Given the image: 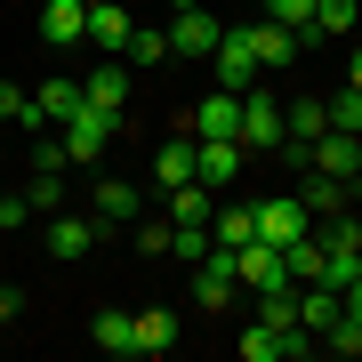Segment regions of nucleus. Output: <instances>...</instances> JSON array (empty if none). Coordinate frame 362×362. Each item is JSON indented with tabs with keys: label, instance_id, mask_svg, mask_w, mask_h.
Returning a JSON list of instances; mask_svg holds the SVG:
<instances>
[{
	"label": "nucleus",
	"instance_id": "c9c22d12",
	"mask_svg": "<svg viewBox=\"0 0 362 362\" xmlns=\"http://www.w3.org/2000/svg\"><path fill=\"white\" fill-rule=\"evenodd\" d=\"M338 306H346V314H354V322H362V274H354V282H346V290H338Z\"/></svg>",
	"mask_w": 362,
	"mask_h": 362
},
{
	"label": "nucleus",
	"instance_id": "6e6552de",
	"mask_svg": "<svg viewBox=\"0 0 362 362\" xmlns=\"http://www.w3.org/2000/svg\"><path fill=\"white\" fill-rule=\"evenodd\" d=\"M89 209H97V226H137V218H145V194H137L129 177H97Z\"/></svg>",
	"mask_w": 362,
	"mask_h": 362
},
{
	"label": "nucleus",
	"instance_id": "473e14b6",
	"mask_svg": "<svg viewBox=\"0 0 362 362\" xmlns=\"http://www.w3.org/2000/svg\"><path fill=\"white\" fill-rule=\"evenodd\" d=\"M266 16H274V25H290V33H298V25H314V0H266Z\"/></svg>",
	"mask_w": 362,
	"mask_h": 362
},
{
	"label": "nucleus",
	"instance_id": "f03ea898",
	"mask_svg": "<svg viewBox=\"0 0 362 362\" xmlns=\"http://www.w3.org/2000/svg\"><path fill=\"white\" fill-rule=\"evenodd\" d=\"M209 65H218V89H258V49H250V25H233L218 33V49H209Z\"/></svg>",
	"mask_w": 362,
	"mask_h": 362
},
{
	"label": "nucleus",
	"instance_id": "c85d7f7f",
	"mask_svg": "<svg viewBox=\"0 0 362 362\" xmlns=\"http://www.w3.org/2000/svg\"><path fill=\"white\" fill-rule=\"evenodd\" d=\"M25 202H33V209H65V169H33Z\"/></svg>",
	"mask_w": 362,
	"mask_h": 362
},
{
	"label": "nucleus",
	"instance_id": "1a4fd4ad",
	"mask_svg": "<svg viewBox=\"0 0 362 362\" xmlns=\"http://www.w3.org/2000/svg\"><path fill=\"white\" fill-rule=\"evenodd\" d=\"M218 16H202V8H177V16H169V57H209V49H218Z\"/></svg>",
	"mask_w": 362,
	"mask_h": 362
},
{
	"label": "nucleus",
	"instance_id": "6ab92c4d",
	"mask_svg": "<svg viewBox=\"0 0 362 362\" xmlns=\"http://www.w3.org/2000/svg\"><path fill=\"white\" fill-rule=\"evenodd\" d=\"M33 105H40V121H73L81 105H89V89H81V81H40Z\"/></svg>",
	"mask_w": 362,
	"mask_h": 362
},
{
	"label": "nucleus",
	"instance_id": "f3484780",
	"mask_svg": "<svg viewBox=\"0 0 362 362\" xmlns=\"http://www.w3.org/2000/svg\"><path fill=\"white\" fill-rule=\"evenodd\" d=\"M250 49H258V65H298V33L274 25V16H258V25H250Z\"/></svg>",
	"mask_w": 362,
	"mask_h": 362
},
{
	"label": "nucleus",
	"instance_id": "7ed1b4c3",
	"mask_svg": "<svg viewBox=\"0 0 362 362\" xmlns=\"http://www.w3.org/2000/svg\"><path fill=\"white\" fill-rule=\"evenodd\" d=\"M233 282H250V290H298L290 282V258L274 242H242V250H233Z\"/></svg>",
	"mask_w": 362,
	"mask_h": 362
},
{
	"label": "nucleus",
	"instance_id": "58836bf2",
	"mask_svg": "<svg viewBox=\"0 0 362 362\" xmlns=\"http://www.w3.org/2000/svg\"><path fill=\"white\" fill-rule=\"evenodd\" d=\"M169 8H202V0H169Z\"/></svg>",
	"mask_w": 362,
	"mask_h": 362
},
{
	"label": "nucleus",
	"instance_id": "a211bd4d",
	"mask_svg": "<svg viewBox=\"0 0 362 362\" xmlns=\"http://www.w3.org/2000/svg\"><path fill=\"white\" fill-rule=\"evenodd\" d=\"M81 89H89V105H105V113H129V65H97Z\"/></svg>",
	"mask_w": 362,
	"mask_h": 362
},
{
	"label": "nucleus",
	"instance_id": "4c0bfd02",
	"mask_svg": "<svg viewBox=\"0 0 362 362\" xmlns=\"http://www.w3.org/2000/svg\"><path fill=\"white\" fill-rule=\"evenodd\" d=\"M346 89H362V49H354V57H346Z\"/></svg>",
	"mask_w": 362,
	"mask_h": 362
},
{
	"label": "nucleus",
	"instance_id": "423d86ee",
	"mask_svg": "<svg viewBox=\"0 0 362 362\" xmlns=\"http://www.w3.org/2000/svg\"><path fill=\"white\" fill-rule=\"evenodd\" d=\"M194 177L209 185V194H226V185L242 177V145L233 137H194Z\"/></svg>",
	"mask_w": 362,
	"mask_h": 362
},
{
	"label": "nucleus",
	"instance_id": "393cba45",
	"mask_svg": "<svg viewBox=\"0 0 362 362\" xmlns=\"http://www.w3.org/2000/svg\"><path fill=\"white\" fill-rule=\"evenodd\" d=\"M0 121H16V129H49L40 105H33V89H16V81H0Z\"/></svg>",
	"mask_w": 362,
	"mask_h": 362
},
{
	"label": "nucleus",
	"instance_id": "4be33fe9",
	"mask_svg": "<svg viewBox=\"0 0 362 362\" xmlns=\"http://www.w3.org/2000/svg\"><path fill=\"white\" fill-rule=\"evenodd\" d=\"M89 338H97L105 354H137V322H129V314H113V306H105L97 322H89Z\"/></svg>",
	"mask_w": 362,
	"mask_h": 362
},
{
	"label": "nucleus",
	"instance_id": "f704fd0d",
	"mask_svg": "<svg viewBox=\"0 0 362 362\" xmlns=\"http://www.w3.org/2000/svg\"><path fill=\"white\" fill-rule=\"evenodd\" d=\"M137 250H145V258H161V250H169V226L145 218V226H137Z\"/></svg>",
	"mask_w": 362,
	"mask_h": 362
},
{
	"label": "nucleus",
	"instance_id": "9d476101",
	"mask_svg": "<svg viewBox=\"0 0 362 362\" xmlns=\"http://www.w3.org/2000/svg\"><path fill=\"white\" fill-rule=\"evenodd\" d=\"M40 242H49V258H57V266H73V258H89V250H97V218H65V209H57Z\"/></svg>",
	"mask_w": 362,
	"mask_h": 362
},
{
	"label": "nucleus",
	"instance_id": "f8f14e48",
	"mask_svg": "<svg viewBox=\"0 0 362 362\" xmlns=\"http://www.w3.org/2000/svg\"><path fill=\"white\" fill-rule=\"evenodd\" d=\"M194 306H233V250H209V258L194 266Z\"/></svg>",
	"mask_w": 362,
	"mask_h": 362
},
{
	"label": "nucleus",
	"instance_id": "2f4dec72",
	"mask_svg": "<svg viewBox=\"0 0 362 362\" xmlns=\"http://www.w3.org/2000/svg\"><path fill=\"white\" fill-rule=\"evenodd\" d=\"M322 346H330V354H362V322H354V314H338V322L322 330Z\"/></svg>",
	"mask_w": 362,
	"mask_h": 362
},
{
	"label": "nucleus",
	"instance_id": "ddd939ff",
	"mask_svg": "<svg viewBox=\"0 0 362 362\" xmlns=\"http://www.w3.org/2000/svg\"><path fill=\"white\" fill-rule=\"evenodd\" d=\"M40 40H49V49L89 40V0H49V8H40Z\"/></svg>",
	"mask_w": 362,
	"mask_h": 362
},
{
	"label": "nucleus",
	"instance_id": "7c9ffc66",
	"mask_svg": "<svg viewBox=\"0 0 362 362\" xmlns=\"http://www.w3.org/2000/svg\"><path fill=\"white\" fill-rule=\"evenodd\" d=\"M322 113H330V129H354V137H362V89H338V97H322Z\"/></svg>",
	"mask_w": 362,
	"mask_h": 362
},
{
	"label": "nucleus",
	"instance_id": "f257e3e1",
	"mask_svg": "<svg viewBox=\"0 0 362 362\" xmlns=\"http://www.w3.org/2000/svg\"><path fill=\"white\" fill-rule=\"evenodd\" d=\"M65 129V161H97L105 145H113L121 129H129V113H105V105H81L73 121H57Z\"/></svg>",
	"mask_w": 362,
	"mask_h": 362
},
{
	"label": "nucleus",
	"instance_id": "a878e982",
	"mask_svg": "<svg viewBox=\"0 0 362 362\" xmlns=\"http://www.w3.org/2000/svg\"><path fill=\"white\" fill-rule=\"evenodd\" d=\"M153 177H161V194L194 177V137H185V145H161V153H153Z\"/></svg>",
	"mask_w": 362,
	"mask_h": 362
},
{
	"label": "nucleus",
	"instance_id": "4468645a",
	"mask_svg": "<svg viewBox=\"0 0 362 362\" xmlns=\"http://www.w3.org/2000/svg\"><path fill=\"white\" fill-rule=\"evenodd\" d=\"M129 33H137V16H129V0H89V40L97 49H129Z\"/></svg>",
	"mask_w": 362,
	"mask_h": 362
},
{
	"label": "nucleus",
	"instance_id": "cd10ccee",
	"mask_svg": "<svg viewBox=\"0 0 362 362\" xmlns=\"http://www.w3.org/2000/svg\"><path fill=\"white\" fill-rule=\"evenodd\" d=\"M121 57H129V65H161V57H169V33H161V25H137Z\"/></svg>",
	"mask_w": 362,
	"mask_h": 362
},
{
	"label": "nucleus",
	"instance_id": "39448f33",
	"mask_svg": "<svg viewBox=\"0 0 362 362\" xmlns=\"http://www.w3.org/2000/svg\"><path fill=\"white\" fill-rule=\"evenodd\" d=\"M306 169H330V177L354 185V177H362V137H354V129H322V137L306 145Z\"/></svg>",
	"mask_w": 362,
	"mask_h": 362
},
{
	"label": "nucleus",
	"instance_id": "20e7f679",
	"mask_svg": "<svg viewBox=\"0 0 362 362\" xmlns=\"http://www.w3.org/2000/svg\"><path fill=\"white\" fill-rule=\"evenodd\" d=\"M282 105H274L266 89H242V145H258V153H282Z\"/></svg>",
	"mask_w": 362,
	"mask_h": 362
},
{
	"label": "nucleus",
	"instance_id": "0eeeda50",
	"mask_svg": "<svg viewBox=\"0 0 362 362\" xmlns=\"http://www.w3.org/2000/svg\"><path fill=\"white\" fill-rule=\"evenodd\" d=\"M298 233H314V209L298 202V194H290V202H258V242H274V250H290Z\"/></svg>",
	"mask_w": 362,
	"mask_h": 362
},
{
	"label": "nucleus",
	"instance_id": "aec40b11",
	"mask_svg": "<svg viewBox=\"0 0 362 362\" xmlns=\"http://www.w3.org/2000/svg\"><path fill=\"white\" fill-rule=\"evenodd\" d=\"M169 346H177V314H169V306H145L137 314V354H169Z\"/></svg>",
	"mask_w": 362,
	"mask_h": 362
},
{
	"label": "nucleus",
	"instance_id": "5701e85b",
	"mask_svg": "<svg viewBox=\"0 0 362 362\" xmlns=\"http://www.w3.org/2000/svg\"><path fill=\"white\" fill-rule=\"evenodd\" d=\"M338 314H346V306H338V290H322V282H306V298H298V322H306V330H330Z\"/></svg>",
	"mask_w": 362,
	"mask_h": 362
},
{
	"label": "nucleus",
	"instance_id": "bb28decb",
	"mask_svg": "<svg viewBox=\"0 0 362 362\" xmlns=\"http://www.w3.org/2000/svg\"><path fill=\"white\" fill-rule=\"evenodd\" d=\"M233 346H242V362H282V330H266V322H250L242 338H233Z\"/></svg>",
	"mask_w": 362,
	"mask_h": 362
},
{
	"label": "nucleus",
	"instance_id": "9b49d317",
	"mask_svg": "<svg viewBox=\"0 0 362 362\" xmlns=\"http://www.w3.org/2000/svg\"><path fill=\"white\" fill-rule=\"evenodd\" d=\"M194 137H233V145H242V97H233V89H209L194 105Z\"/></svg>",
	"mask_w": 362,
	"mask_h": 362
},
{
	"label": "nucleus",
	"instance_id": "2eb2a0df",
	"mask_svg": "<svg viewBox=\"0 0 362 362\" xmlns=\"http://www.w3.org/2000/svg\"><path fill=\"white\" fill-rule=\"evenodd\" d=\"M169 226H209V218H218V194H209V185L202 177H185V185H169Z\"/></svg>",
	"mask_w": 362,
	"mask_h": 362
},
{
	"label": "nucleus",
	"instance_id": "b1692460",
	"mask_svg": "<svg viewBox=\"0 0 362 362\" xmlns=\"http://www.w3.org/2000/svg\"><path fill=\"white\" fill-rule=\"evenodd\" d=\"M282 258H290V282H322V233H298Z\"/></svg>",
	"mask_w": 362,
	"mask_h": 362
},
{
	"label": "nucleus",
	"instance_id": "72a5a7b5",
	"mask_svg": "<svg viewBox=\"0 0 362 362\" xmlns=\"http://www.w3.org/2000/svg\"><path fill=\"white\" fill-rule=\"evenodd\" d=\"M25 218H33V202H25V194H0V233H16Z\"/></svg>",
	"mask_w": 362,
	"mask_h": 362
},
{
	"label": "nucleus",
	"instance_id": "412c9836",
	"mask_svg": "<svg viewBox=\"0 0 362 362\" xmlns=\"http://www.w3.org/2000/svg\"><path fill=\"white\" fill-rule=\"evenodd\" d=\"M209 242H218V250L258 242V209H218V218H209Z\"/></svg>",
	"mask_w": 362,
	"mask_h": 362
},
{
	"label": "nucleus",
	"instance_id": "c756f323",
	"mask_svg": "<svg viewBox=\"0 0 362 362\" xmlns=\"http://www.w3.org/2000/svg\"><path fill=\"white\" fill-rule=\"evenodd\" d=\"M169 250H177L185 266H202V258H209L218 242H209V226H169Z\"/></svg>",
	"mask_w": 362,
	"mask_h": 362
},
{
	"label": "nucleus",
	"instance_id": "dca6fc26",
	"mask_svg": "<svg viewBox=\"0 0 362 362\" xmlns=\"http://www.w3.org/2000/svg\"><path fill=\"white\" fill-rule=\"evenodd\" d=\"M346 194H354V185L330 177V169H306V185H298V202H306L314 218H338V209H346Z\"/></svg>",
	"mask_w": 362,
	"mask_h": 362
},
{
	"label": "nucleus",
	"instance_id": "e433bc0d",
	"mask_svg": "<svg viewBox=\"0 0 362 362\" xmlns=\"http://www.w3.org/2000/svg\"><path fill=\"white\" fill-rule=\"evenodd\" d=\"M16 306H25V298H16L8 282H0V322H16Z\"/></svg>",
	"mask_w": 362,
	"mask_h": 362
}]
</instances>
